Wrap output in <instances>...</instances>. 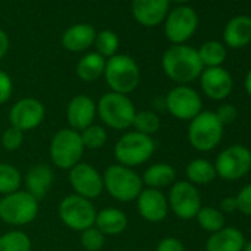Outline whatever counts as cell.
I'll list each match as a JSON object with an SVG mask.
<instances>
[{"label": "cell", "mask_w": 251, "mask_h": 251, "mask_svg": "<svg viewBox=\"0 0 251 251\" xmlns=\"http://www.w3.org/2000/svg\"><path fill=\"white\" fill-rule=\"evenodd\" d=\"M164 74L177 84H189L200 78L204 65L198 56V50L188 45H172L161 58Z\"/></svg>", "instance_id": "1"}, {"label": "cell", "mask_w": 251, "mask_h": 251, "mask_svg": "<svg viewBox=\"0 0 251 251\" xmlns=\"http://www.w3.org/2000/svg\"><path fill=\"white\" fill-rule=\"evenodd\" d=\"M96 114L103 127L124 132L133 126L136 106L127 95L108 92L99 98L96 103Z\"/></svg>", "instance_id": "2"}, {"label": "cell", "mask_w": 251, "mask_h": 251, "mask_svg": "<svg viewBox=\"0 0 251 251\" xmlns=\"http://www.w3.org/2000/svg\"><path fill=\"white\" fill-rule=\"evenodd\" d=\"M102 179L103 191L120 202L136 201L138 195L145 188L142 176L135 169L121 166L118 163L108 166L102 175Z\"/></svg>", "instance_id": "3"}, {"label": "cell", "mask_w": 251, "mask_h": 251, "mask_svg": "<svg viewBox=\"0 0 251 251\" xmlns=\"http://www.w3.org/2000/svg\"><path fill=\"white\" fill-rule=\"evenodd\" d=\"M103 78L111 92L129 96L139 86L141 70L132 56L117 53L106 59Z\"/></svg>", "instance_id": "4"}, {"label": "cell", "mask_w": 251, "mask_h": 251, "mask_svg": "<svg viewBox=\"0 0 251 251\" xmlns=\"http://www.w3.org/2000/svg\"><path fill=\"white\" fill-rule=\"evenodd\" d=\"M155 152V141L152 136L139 132H126L114 145V158L118 164L135 169L151 160Z\"/></svg>", "instance_id": "5"}, {"label": "cell", "mask_w": 251, "mask_h": 251, "mask_svg": "<svg viewBox=\"0 0 251 251\" xmlns=\"http://www.w3.org/2000/svg\"><path fill=\"white\" fill-rule=\"evenodd\" d=\"M225 126L216 117L214 111H201L189 121L188 142L198 152H210L219 147Z\"/></svg>", "instance_id": "6"}, {"label": "cell", "mask_w": 251, "mask_h": 251, "mask_svg": "<svg viewBox=\"0 0 251 251\" xmlns=\"http://www.w3.org/2000/svg\"><path fill=\"white\" fill-rule=\"evenodd\" d=\"M83 154L84 147L81 142L80 132L73 130L70 127H64L53 135L49 147V155L55 167L68 172L74 166L81 163Z\"/></svg>", "instance_id": "7"}, {"label": "cell", "mask_w": 251, "mask_h": 251, "mask_svg": "<svg viewBox=\"0 0 251 251\" xmlns=\"http://www.w3.org/2000/svg\"><path fill=\"white\" fill-rule=\"evenodd\" d=\"M39 201L27 191H17L0 198V222L11 226H25L36 220Z\"/></svg>", "instance_id": "8"}, {"label": "cell", "mask_w": 251, "mask_h": 251, "mask_svg": "<svg viewBox=\"0 0 251 251\" xmlns=\"http://www.w3.org/2000/svg\"><path fill=\"white\" fill-rule=\"evenodd\" d=\"M58 214L61 222L74 232H83L95 226L96 207L95 204L77 194H70L62 198L58 207Z\"/></svg>", "instance_id": "9"}, {"label": "cell", "mask_w": 251, "mask_h": 251, "mask_svg": "<svg viewBox=\"0 0 251 251\" xmlns=\"http://www.w3.org/2000/svg\"><path fill=\"white\" fill-rule=\"evenodd\" d=\"M213 164L217 177L226 182L239 180L251 170V150L239 144L230 145L220 151Z\"/></svg>", "instance_id": "10"}, {"label": "cell", "mask_w": 251, "mask_h": 251, "mask_svg": "<svg viewBox=\"0 0 251 251\" xmlns=\"http://www.w3.org/2000/svg\"><path fill=\"white\" fill-rule=\"evenodd\" d=\"M169 210L180 220H192L202 207L200 191L188 180H176L167 197Z\"/></svg>", "instance_id": "11"}, {"label": "cell", "mask_w": 251, "mask_h": 251, "mask_svg": "<svg viewBox=\"0 0 251 251\" xmlns=\"http://www.w3.org/2000/svg\"><path fill=\"white\" fill-rule=\"evenodd\" d=\"M164 106L172 117L191 121L202 111V99L194 87L188 84H177L164 98Z\"/></svg>", "instance_id": "12"}, {"label": "cell", "mask_w": 251, "mask_h": 251, "mask_svg": "<svg viewBox=\"0 0 251 251\" xmlns=\"http://www.w3.org/2000/svg\"><path fill=\"white\" fill-rule=\"evenodd\" d=\"M198 28V15L189 6H177L164 20V34L173 45H185Z\"/></svg>", "instance_id": "13"}, {"label": "cell", "mask_w": 251, "mask_h": 251, "mask_svg": "<svg viewBox=\"0 0 251 251\" xmlns=\"http://www.w3.org/2000/svg\"><path fill=\"white\" fill-rule=\"evenodd\" d=\"M68 180L71 188L74 189V194L90 201L100 197L103 192L102 175L89 163L81 161L71 170H68Z\"/></svg>", "instance_id": "14"}, {"label": "cell", "mask_w": 251, "mask_h": 251, "mask_svg": "<svg viewBox=\"0 0 251 251\" xmlns=\"http://www.w3.org/2000/svg\"><path fill=\"white\" fill-rule=\"evenodd\" d=\"M8 117L11 126L25 133L37 129L43 123L46 117V108L36 98H23L12 105Z\"/></svg>", "instance_id": "15"}, {"label": "cell", "mask_w": 251, "mask_h": 251, "mask_svg": "<svg viewBox=\"0 0 251 251\" xmlns=\"http://www.w3.org/2000/svg\"><path fill=\"white\" fill-rule=\"evenodd\" d=\"M200 84L204 95L211 100H225L233 89L232 75L223 67L204 68L200 75Z\"/></svg>", "instance_id": "16"}, {"label": "cell", "mask_w": 251, "mask_h": 251, "mask_svg": "<svg viewBox=\"0 0 251 251\" xmlns=\"http://www.w3.org/2000/svg\"><path fill=\"white\" fill-rule=\"evenodd\" d=\"M136 208L139 216L150 223H160L169 214L167 197L160 189L144 188L136 198Z\"/></svg>", "instance_id": "17"}, {"label": "cell", "mask_w": 251, "mask_h": 251, "mask_svg": "<svg viewBox=\"0 0 251 251\" xmlns=\"http://www.w3.org/2000/svg\"><path fill=\"white\" fill-rule=\"evenodd\" d=\"M67 123L68 127L77 132L84 130L90 124L95 123L96 102L87 95H75L67 105Z\"/></svg>", "instance_id": "18"}, {"label": "cell", "mask_w": 251, "mask_h": 251, "mask_svg": "<svg viewBox=\"0 0 251 251\" xmlns=\"http://www.w3.org/2000/svg\"><path fill=\"white\" fill-rule=\"evenodd\" d=\"M170 0H132L133 18L144 27L161 24L169 14Z\"/></svg>", "instance_id": "19"}, {"label": "cell", "mask_w": 251, "mask_h": 251, "mask_svg": "<svg viewBox=\"0 0 251 251\" xmlns=\"http://www.w3.org/2000/svg\"><path fill=\"white\" fill-rule=\"evenodd\" d=\"M55 180V173L52 167L45 163L34 164L28 169L25 175V191L31 194L37 201L45 198L50 191Z\"/></svg>", "instance_id": "20"}, {"label": "cell", "mask_w": 251, "mask_h": 251, "mask_svg": "<svg viewBox=\"0 0 251 251\" xmlns=\"http://www.w3.org/2000/svg\"><path fill=\"white\" fill-rule=\"evenodd\" d=\"M244 245V233L233 226H225L220 230L210 233L205 241V251H242Z\"/></svg>", "instance_id": "21"}, {"label": "cell", "mask_w": 251, "mask_h": 251, "mask_svg": "<svg viewBox=\"0 0 251 251\" xmlns=\"http://www.w3.org/2000/svg\"><path fill=\"white\" fill-rule=\"evenodd\" d=\"M96 39V30L90 24H74L68 27L62 34V46L70 52H84L93 46Z\"/></svg>", "instance_id": "22"}, {"label": "cell", "mask_w": 251, "mask_h": 251, "mask_svg": "<svg viewBox=\"0 0 251 251\" xmlns=\"http://www.w3.org/2000/svg\"><path fill=\"white\" fill-rule=\"evenodd\" d=\"M129 225L127 214L117 207H105L98 211L95 226L105 236H115L126 230Z\"/></svg>", "instance_id": "23"}, {"label": "cell", "mask_w": 251, "mask_h": 251, "mask_svg": "<svg viewBox=\"0 0 251 251\" xmlns=\"http://www.w3.org/2000/svg\"><path fill=\"white\" fill-rule=\"evenodd\" d=\"M223 40L232 49H241L251 43V18L247 15L232 18L225 27Z\"/></svg>", "instance_id": "24"}, {"label": "cell", "mask_w": 251, "mask_h": 251, "mask_svg": "<svg viewBox=\"0 0 251 251\" xmlns=\"http://www.w3.org/2000/svg\"><path fill=\"white\" fill-rule=\"evenodd\" d=\"M142 180L145 188L161 191L176 182V170L169 163H155L144 172Z\"/></svg>", "instance_id": "25"}, {"label": "cell", "mask_w": 251, "mask_h": 251, "mask_svg": "<svg viewBox=\"0 0 251 251\" xmlns=\"http://www.w3.org/2000/svg\"><path fill=\"white\" fill-rule=\"evenodd\" d=\"M105 64H106V59L103 56H100L96 52H89L84 56H81L80 61L77 62V67H75L77 77L86 83L96 81L100 77H103Z\"/></svg>", "instance_id": "26"}, {"label": "cell", "mask_w": 251, "mask_h": 251, "mask_svg": "<svg viewBox=\"0 0 251 251\" xmlns=\"http://www.w3.org/2000/svg\"><path fill=\"white\" fill-rule=\"evenodd\" d=\"M185 173H186V180L195 186L208 185L214 182V179L217 177L214 164L205 158H195L189 161L185 169Z\"/></svg>", "instance_id": "27"}, {"label": "cell", "mask_w": 251, "mask_h": 251, "mask_svg": "<svg viewBox=\"0 0 251 251\" xmlns=\"http://www.w3.org/2000/svg\"><path fill=\"white\" fill-rule=\"evenodd\" d=\"M226 48L223 43L217 40H208L201 45L198 49V56L201 59V64L204 68H213V67H222L226 59Z\"/></svg>", "instance_id": "28"}, {"label": "cell", "mask_w": 251, "mask_h": 251, "mask_svg": "<svg viewBox=\"0 0 251 251\" xmlns=\"http://www.w3.org/2000/svg\"><path fill=\"white\" fill-rule=\"evenodd\" d=\"M23 175L9 163H0V195L5 197L21 189Z\"/></svg>", "instance_id": "29"}, {"label": "cell", "mask_w": 251, "mask_h": 251, "mask_svg": "<svg viewBox=\"0 0 251 251\" xmlns=\"http://www.w3.org/2000/svg\"><path fill=\"white\" fill-rule=\"evenodd\" d=\"M197 222L200 225V227L208 233H214L217 230H220L222 227H225L226 225V219L225 214L216 208V207H208V205H202L197 214Z\"/></svg>", "instance_id": "30"}, {"label": "cell", "mask_w": 251, "mask_h": 251, "mask_svg": "<svg viewBox=\"0 0 251 251\" xmlns=\"http://www.w3.org/2000/svg\"><path fill=\"white\" fill-rule=\"evenodd\" d=\"M31 238L20 229H14L0 235V251H31Z\"/></svg>", "instance_id": "31"}, {"label": "cell", "mask_w": 251, "mask_h": 251, "mask_svg": "<svg viewBox=\"0 0 251 251\" xmlns=\"http://www.w3.org/2000/svg\"><path fill=\"white\" fill-rule=\"evenodd\" d=\"M132 127L135 129V132H139L147 136H152L160 130L161 120L155 111H151V109L136 111Z\"/></svg>", "instance_id": "32"}, {"label": "cell", "mask_w": 251, "mask_h": 251, "mask_svg": "<svg viewBox=\"0 0 251 251\" xmlns=\"http://www.w3.org/2000/svg\"><path fill=\"white\" fill-rule=\"evenodd\" d=\"M84 150H100L108 141V130L100 124H90L89 127L80 132Z\"/></svg>", "instance_id": "33"}, {"label": "cell", "mask_w": 251, "mask_h": 251, "mask_svg": "<svg viewBox=\"0 0 251 251\" xmlns=\"http://www.w3.org/2000/svg\"><path fill=\"white\" fill-rule=\"evenodd\" d=\"M93 46L96 48V53H99L105 59H109L111 56L117 55L118 48H120V39L114 31L102 30L99 33H96Z\"/></svg>", "instance_id": "34"}, {"label": "cell", "mask_w": 251, "mask_h": 251, "mask_svg": "<svg viewBox=\"0 0 251 251\" xmlns=\"http://www.w3.org/2000/svg\"><path fill=\"white\" fill-rule=\"evenodd\" d=\"M80 244L86 251H100L105 245V235L96 226H92L80 232Z\"/></svg>", "instance_id": "35"}, {"label": "cell", "mask_w": 251, "mask_h": 251, "mask_svg": "<svg viewBox=\"0 0 251 251\" xmlns=\"http://www.w3.org/2000/svg\"><path fill=\"white\" fill-rule=\"evenodd\" d=\"M24 142V132L9 126V127L3 132L2 135V147L6 151H17L23 147Z\"/></svg>", "instance_id": "36"}, {"label": "cell", "mask_w": 251, "mask_h": 251, "mask_svg": "<svg viewBox=\"0 0 251 251\" xmlns=\"http://www.w3.org/2000/svg\"><path fill=\"white\" fill-rule=\"evenodd\" d=\"M238 211L251 217V182L241 188V191L235 195Z\"/></svg>", "instance_id": "37"}, {"label": "cell", "mask_w": 251, "mask_h": 251, "mask_svg": "<svg viewBox=\"0 0 251 251\" xmlns=\"http://www.w3.org/2000/svg\"><path fill=\"white\" fill-rule=\"evenodd\" d=\"M214 114L223 126H229L236 121L238 108L232 103H220V106L214 111Z\"/></svg>", "instance_id": "38"}, {"label": "cell", "mask_w": 251, "mask_h": 251, "mask_svg": "<svg viewBox=\"0 0 251 251\" xmlns=\"http://www.w3.org/2000/svg\"><path fill=\"white\" fill-rule=\"evenodd\" d=\"M14 95V81L11 78V75L0 70V105L6 103Z\"/></svg>", "instance_id": "39"}, {"label": "cell", "mask_w": 251, "mask_h": 251, "mask_svg": "<svg viewBox=\"0 0 251 251\" xmlns=\"http://www.w3.org/2000/svg\"><path fill=\"white\" fill-rule=\"evenodd\" d=\"M155 251H185V245L179 238L166 236L157 244Z\"/></svg>", "instance_id": "40"}, {"label": "cell", "mask_w": 251, "mask_h": 251, "mask_svg": "<svg viewBox=\"0 0 251 251\" xmlns=\"http://www.w3.org/2000/svg\"><path fill=\"white\" fill-rule=\"evenodd\" d=\"M219 210L226 216V214H232L235 211H238V207H236V201H235V197H225L220 204H219Z\"/></svg>", "instance_id": "41"}, {"label": "cell", "mask_w": 251, "mask_h": 251, "mask_svg": "<svg viewBox=\"0 0 251 251\" xmlns=\"http://www.w3.org/2000/svg\"><path fill=\"white\" fill-rule=\"evenodd\" d=\"M8 49H9V37L2 28H0V61L5 58V55L8 53Z\"/></svg>", "instance_id": "42"}, {"label": "cell", "mask_w": 251, "mask_h": 251, "mask_svg": "<svg viewBox=\"0 0 251 251\" xmlns=\"http://www.w3.org/2000/svg\"><path fill=\"white\" fill-rule=\"evenodd\" d=\"M244 86H245V90L248 93V96L251 98V68L248 70L247 75H245V80H244Z\"/></svg>", "instance_id": "43"}, {"label": "cell", "mask_w": 251, "mask_h": 251, "mask_svg": "<svg viewBox=\"0 0 251 251\" xmlns=\"http://www.w3.org/2000/svg\"><path fill=\"white\" fill-rule=\"evenodd\" d=\"M242 251H251V239L250 241H245V245H244V250Z\"/></svg>", "instance_id": "44"}, {"label": "cell", "mask_w": 251, "mask_h": 251, "mask_svg": "<svg viewBox=\"0 0 251 251\" xmlns=\"http://www.w3.org/2000/svg\"><path fill=\"white\" fill-rule=\"evenodd\" d=\"M170 2H175V3H179V5H182V3H186V2H189V0H170Z\"/></svg>", "instance_id": "45"}, {"label": "cell", "mask_w": 251, "mask_h": 251, "mask_svg": "<svg viewBox=\"0 0 251 251\" xmlns=\"http://www.w3.org/2000/svg\"><path fill=\"white\" fill-rule=\"evenodd\" d=\"M250 232H251V223H250Z\"/></svg>", "instance_id": "46"}]
</instances>
